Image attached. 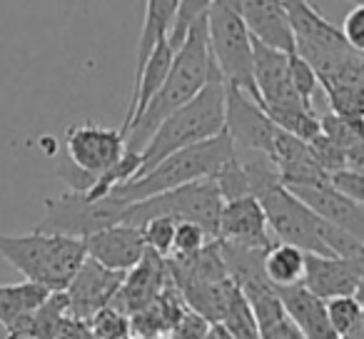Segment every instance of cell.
<instances>
[{
	"mask_svg": "<svg viewBox=\"0 0 364 339\" xmlns=\"http://www.w3.org/2000/svg\"><path fill=\"white\" fill-rule=\"evenodd\" d=\"M150 339H170V337H165V334H162V337H150Z\"/></svg>",
	"mask_w": 364,
	"mask_h": 339,
	"instance_id": "obj_37",
	"label": "cell"
},
{
	"mask_svg": "<svg viewBox=\"0 0 364 339\" xmlns=\"http://www.w3.org/2000/svg\"><path fill=\"white\" fill-rule=\"evenodd\" d=\"M210 242H215L208 232H205L200 225L193 222H180L175 227V240H172V254L170 257L177 259H185V257H193V254L203 252ZM167 257V259H170Z\"/></svg>",
	"mask_w": 364,
	"mask_h": 339,
	"instance_id": "obj_26",
	"label": "cell"
},
{
	"mask_svg": "<svg viewBox=\"0 0 364 339\" xmlns=\"http://www.w3.org/2000/svg\"><path fill=\"white\" fill-rule=\"evenodd\" d=\"M364 282V269L354 262L337 257H319L307 254L304 262L302 287L319 297L322 302L334 297H354L359 284Z\"/></svg>",
	"mask_w": 364,
	"mask_h": 339,
	"instance_id": "obj_17",
	"label": "cell"
},
{
	"mask_svg": "<svg viewBox=\"0 0 364 339\" xmlns=\"http://www.w3.org/2000/svg\"><path fill=\"white\" fill-rule=\"evenodd\" d=\"M344 170L364 175V137L347 152V167H344Z\"/></svg>",
	"mask_w": 364,
	"mask_h": 339,
	"instance_id": "obj_33",
	"label": "cell"
},
{
	"mask_svg": "<svg viewBox=\"0 0 364 339\" xmlns=\"http://www.w3.org/2000/svg\"><path fill=\"white\" fill-rule=\"evenodd\" d=\"M329 185H332L334 190H339L344 198H349L352 203L364 208V175L352 173V170H342V173L329 178Z\"/></svg>",
	"mask_w": 364,
	"mask_h": 339,
	"instance_id": "obj_31",
	"label": "cell"
},
{
	"mask_svg": "<svg viewBox=\"0 0 364 339\" xmlns=\"http://www.w3.org/2000/svg\"><path fill=\"white\" fill-rule=\"evenodd\" d=\"M85 252L87 259L102 264L110 272L127 274L130 269H135L142 262L147 247L142 232L130 225H115L107 227L102 232L92 235L85 240Z\"/></svg>",
	"mask_w": 364,
	"mask_h": 339,
	"instance_id": "obj_16",
	"label": "cell"
},
{
	"mask_svg": "<svg viewBox=\"0 0 364 339\" xmlns=\"http://www.w3.org/2000/svg\"><path fill=\"white\" fill-rule=\"evenodd\" d=\"M218 242L242 249H262V252L272 247L274 242L269 237V225L257 198H240L223 205Z\"/></svg>",
	"mask_w": 364,
	"mask_h": 339,
	"instance_id": "obj_12",
	"label": "cell"
},
{
	"mask_svg": "<svg viewBox=\"0 0 364 339\" xmlns=\"http://www.w3.org/2000/svg\"><path fill=\"white\" fill-rule=\"evenodd\" d=\"M259 205L267 217L269 232L277 237V242L292 244L302 249L304 254H319V257H332L322 242V220L297 200L287 188H274L259 198Z\"/></svg>",
	"mask_w": 364,
	"mask_h": 339,
	"instance_id": "obj_8",
	"label": "cell"
},
{
	"mask_svg": "<svg viewBox=\"0 0 364 339\" xmlns=\"http://www.w3.org/2000/svg\"><path fill=\"white\" fill-rule=\"evenodd\" d=\"M223 205L225 203L220 198L218 185L213 180H203V183L182 185V188L170 190V193L132 203L125 220H122V225H130V227L140 230L150 220L167 217L175 225L180 222L200 225L210 237L218 240V225H220Z\"/></svg>",
	"mask_w": 364,
	"mask_h": 339,
	"instance_id": "obj_6",
	"label": "cell"
},
{
	"mask_svg": "<svg viewBox=\"0 0 364 339\" xmlns=\"http://www.w3.org/2000/svg\"><path fill=\"white\" fill-rule=\"evenodd\" d=\"M0 254L13 264L26 282L41 284L48 292H65L87 259L85 242L60 235H0Z\"/></svg>",
	"mask_w": 364,
	"mask_h": 339,
	"instance_id": "obj_3",
	"label": "cell"
},
{
	"mask_svg": "<svg viewBox=\"0 0 364 339\" xmlns=\"http://www.w3.org/2000/svg\"><path fill=\"white\" fill-rule=\"evenodd\" d=\"M65 147L73 165L90 175L95 183L105 178L110 170H115L125 157L122 132L112 130V127H100L95 122L70 127L65 132Z\"/></svg>",
	"mask_w": 364,
	"mask_h": 339,
	"instance_id": "obj_9",
	"label": "cell"
},
{
	"mask_svg": "<svg viewBox=\"0 0 364 339\" xmlns=\"http://www.w3.org/2000/svg\"><path fill=\"white\" fill-rule=\"evenodd\" d=\"M274 292H277L279 302H282L287 319L299 329V334L304 339H339L327 319L324 302L319 297H314L312 292H307L302 284L274 289Z\"/></svg>",
	"mask_w": 364,
	"mask_h": 339,
	"instance_id": "obj_18",
	"label": "cell"
},
{
	"mask_svg": "<svg viewBox=\"0 0 364 339\" xmlns=\"http://www.w3.org/2000/svg\"><path fill=\"white\" fill-rule=\"evenodd\" d=\"M208 8H210L208 0H185V3H177L170 33H167V45H170L172 50L180 53V48L185 45L190 31H193V26L208 13Z\"/></svg>",
	"mask_w": 364,
	"mask_h": 339,
	"instance_id": "obj_24",
	"label": "cell"
},
{
	"mask_svg": "<svg viewBox=\"0 0 364 339\" xmlns=\"http://www.w3.org/2000/svg\"><path fill=\"white\" fill-rule=\"evenodd\" d=\"M175 227L177 225L167 217H155L150 222H145L140 227L142 240H145V247L150 252L160 254V257H170L172 254V240H175Z\"/></svg>",
	"mask_w": 364,
	"mask_h": 339,
	"instance_id": "obj_27",
	"label": "cell"
},
{
	"mask_svg": "<svg viewBox=\"0 0 364 339\" xmlns=\"http://www.w3.org/2000/svg\"><path fill=\"white\" fill-rule=\"evenodd\" d=\"M339 31H342L347 45L352 48L354 53L364 55V3H357V6L344 16Z\"/></svg>",
	"mask_w": 364,
	"mask_h": 339,
	"instance_id": "obj_30",
	"label": "cell"
},
{
	"mask_svg": "<svg viewBox=\"0 0 364 339\" xmlns=\"http://www.w3.org/2000/svg\"><path fill=\"white\" fill-rule=\"evenodd\" d=\"M342 339H364V317L359 319V324L354 329H349L347 334H344Z\"/></svg>",
	"mask_w": 364,
	"mask_h": 339,
	"instance_id": "obj_35",
	"label": "cell"
},
{
	"mask_svg": "<svg viewBox=\"0 0 364 339\" xmlns=\"http://www.w3.org/2000/svg\"><path fill=\"white\" fill-rule=\"evenodd\" d=\"M319 130H322V137H327L334 147H339L347 155L364 137V120H347L334 112H324L319 115Z\"/></svg>",
	"mask_w": 364,
	"mask_h": 339,
	"instance_id": "obj_23",
	"label": "cell"
},
{
	"mask_svg": "<svg viewBox=\"0 0 364 339\" xmlns=\"http://www.w3.org/2000/svg\"><path fill=\"white\" fill-rule=\"evenodd\" d=\"M90 322H92V332L97 334V339H127L130 337V319L112 307L100 309Z\"/></svg>",
	"mask_w": 364,
	"mask_h": 339,
	"instance_id": "obj_28",
	"label": "cell"
},
{
	"mask_svg": "<svg viewBox=\"0 0 364 339\" xmlns=\"http://www.w3.org/2000/svg\"><path fill=\"white\" fill-rule=\"evenodd\" d=\"M354 297H357L359 307H362V312H364V282L359 284V289H357V292H354Z\"/></svg>",
	"mask_w": 364,
	"mask_h": 339,
	"instance_id": "obj_36",
	"label": "cell"
},
{
	"mask_svg": "<svg viewBox=\"0 0 364 339\" xmlns=\"http://www.w3.org/2000/svg\"><path fill=\"white\" fill-rule=\"evenodd\" d=\"M50 297L46 287L33 282L0 284V324L6 332H13L28 314H33Z\"/></svg>",
	"mask_w": 364,
	"mask_h": 339,
	"instance_id": "obj_21",
	"label": "cell"
},
{
	"mask_svg": "<svg viewBox=\"0 0 364 339\" xmlns=\"http://www.w3.org/2000/svg\"><path fill=\"white\" fill-rule=\"evenodd\" d=\"M304 262H307V254L302 249L292 247V244L274 242L264 252V277L274 289L302 284Z\"/></svg>",
	"mask_w": 364,
	"mask_h": 339,
	"instance_id": "obj_22",
	"label": "cell"
},
{
	"mask_svg": "<svg viewBox=\"0 0 364 339\" xmlns=\"http://www.w3.org/2000/svg\"><path fill=\"white\" fill-rule=\"evenodd\" d=\"M215 75L213 58H210V43H208V13L200 18L190 31L185 45L172 60V68L167 72V80L157 90V95L150 100V105L140 112L135 122L130 125L125 137V152L140 155L150 137L157 132V127L177 112L182 105H188L190 100L205 90Z\"/></svg>",
	"mask_w": 364,
	"mask_h": 339,
	"instance_id": "obj_1",
	"label": "cell"
},
{
	"mask_svg": "<svg viewBox=\"0 0 364 339\" xmlns=\"http://www.w3.org/2000/svg\"><path fill=\"white\" fill-rule=\"evenodd\" d=\"M177 11V0H150L145 6V23H142L140 41H137V63H135V82L140 80L147 60L155 53V48L167 38L172 26V18Z\"/></svg>",
	"mask_w": 364,
	"mask_h": 339,
	"instance_id": "obj_20",
	"label": "cell"
},
{
	"mask_svg": "<svg viewBox=\"0 0 364 339\" xmlns=\"http://www.w3.org/2000/svg\"><path fill=\"white\" fill-rule=\"evenodd\" d=\"M208 329H210L208 319H203L200 314H195L193 309H188V314L177 322V327L172 329L167 337L170 339H205L208 337Z\"/></svg>",
	"mask_w": 364,
	"mask_h": 339,
	"instance_id": "obj_32",
	"label": "cell"
},
{
	"mask_svg": "<svg viewBox=\"0 0 364 339\" xmlns=\"http://www.w3.org/2000/svg\"><path fill=\"white\" fill-rule=\"evenodd\" d=\"M237 11L255 43L279 50L284 55L297 53L292 23L284 11V3L279 0H237Z\"/></svg>",
	"mask_w": 364,
	"mask_h": 339,
	"instance_id": "obj_15",
	"label": "cell"
},
{
	"mask_svg": "<svg viewBox=\"0 0 364 339\" xmlns=\"http://www.w3.org/2000/svg\"><path fill=\"white\" fill-rule=\"evenodd\" d=\"M167 284H170L167 259L147 249L142 262L125 274V279H122L120 289H117L110 307L117 309V312L125 314V317L130 319L132 314L142 312L145 307L155 304L157 297L165 292Z\"/></svg>",
	"mask_w": 364,
	"mask_h": 339,
	"instance_id": "obj_13",
	"label": "cell"
},
{
	"mask_svg": "<svg viewBox=\"0 0 364 339\" xmlns=\"http://www.w3.org/2000/svg\"><path fill=\"white\" fill-rule=\"evenodd\" d=\"M125 274L110 272L102 264L85 259L80 267V272L75 274V279L70 282V287L65 289L68 297V317L73 322H85L92 319L100 309L110 307V302L115 299L117 289H120Z\"/></svg>",
	"mask_w": 364,
	"mask_h": 339,
	"instance_id": "obj_11",
	"label": "cell"
},
{
	"mask_svg": "<svg viewBox=\"0 0 364 339\" xmlns=\"http://www.w3.org/2000/svg\"><path fill=\"white\" fill-rule=\"evenodd\" d=\"M223 132H225V82L220 77L218 68H215L213 80L205 85V90L195 100H190L188 105H182L177 112H172L157 127L155 135L150 137L145 150L140 152L137 178L150 173L152 167L165 160V157L185 150V147L215 140Z\"/></svg>",
	"mask_w": 364,
	"mask_h": 339,
	"instance_id": "obj_2",
	"label": "cell"
},
{
	"mask_svg": "<svg viewBox=\"0 0 364 339\" xmlns=\"http://www.w3.org/2000/svg\"><path fill=\"white\" fill-rule=\"evenodd\" d=\"M232 160H235V145L228 132H223L215 140L185 147V150L165 157V160L152 167L150 173L140 175L132 183L120 185L110 195L125 200V203H140V200L177 190L182 185L215 180Z\"/></svg>",
	"mask_w": 364,
	"mask_h": 339,
	"instance_id": "obj_4",
	"label": "cell"
},
{
	"mask_svg": "<svg viewBox=\"0 0 364 339\" xmlns=\"http://www.w3.org/2000/svg\"><path fill=\"white\" fill-rule=\"evenodd\" d=\"M132 203L107 195L102 200H90L85 193H63L60 198L46 200V217L36 225V232L60 235V237L82 240L102 232L107 227L122 225Z\"/></svg>",
	"mask_w": 364,
	"mask_h": 339,
	"instance_id": "obj_7",
	"label": "cell"
},
{
	"mask_svg": "<svg viewBox=\"0 0 364 339\" xmlns=\"http://www.w3.org/2000/svg\"><path fill=\"white\" fill-rule=\"evenodd\" d=\"M297 200H302L319 220H324L332 227L344 230L347 235L357 237L364 242V208L344 198L339 190H334L327 183H314V185H294L287 188Z\"/></svg>",
	"mask_w": 364,
	"mask_h": 339,
	"instance_id": "obj_14",
	"label": "cell"
},
{
	"mask_svg": "<svg viewBox=\"0 0 364 339\" xmlns=\"http://www.w3.org/2000/svg\"><path fill=\"white\" fill-rule=\"evenodd\" d=\"M68 324V297L65 292H53L33 314H28L6 339H58Z\"/></svg>",
	"mask_w": 364,
	"mask_h": 339,
	"instance_id": "obj_19",
	"label": "cell"
},
{
	"mask_svg": "<svg viewBox=\"0 0 364 339\" xmlns=\"http://www.w3.org/2000/svg\"><path fill=\"white\" fill-rule=\"evenodd\" d=\"M324 307H327L329 324H332L334 334H337L339 339H342L344 334L349 332V329L357 327L359 319L364 317V312H362V307H359L357 297H334V299H327V302H324Z\"/></svg>",
	"mask_w": 364,
	"mask_h": 339,
	"instance_id": "obj_25",
	"label": "cell"
},
{
	"mask_svg": "<svg viewBox=\"0 0 364 339\" xmlns=\"http://www.w3.org/2000/svg\"><path fill=\"white\" fill-rule=\"evenodd\" d=\"M208 43L213 65L218 68L225 85L237 87L259 105L257 85H255V43L237 11V0L210 3Z\"/></svg>",
	"mask_w": 364,
	"mask_h": 339,
	"instance_id": "obj_5",
	"label": "cell"
},
{
	"mask_svg": "<svg viewBox=\"0 0 364 339\" xmlns=\"http://www.w3.org/2000/svg\"><path fill=\"white\" fill-rule=\"evenodd\" d=\"M289 70H292V85H294V90H297L299 100H302L304 105L314 107V95H317V90H319V80H317V75H314V70L297 55V53L289 55Z\"/></svg>",
	"mask_w": 364,
	"mask_h": 339,
	"instance_id": "obj_29",
	"label": "cell"
},
{
	"mask_svg": "<svg viewBox=\"0 0 364 339\" xmlns=\"http://www.w3.org/2000/svg\"><path fill=\"white\" fill-rule=\"evenodd\" d=\"M205 339H235V337L223 327V324H210L208 337H205Z\"/></svg>",
	"mask_w": 364,
	"mask_h": 339,
	"instance_id": "obj_34",
	"label": "cell"
},
{
	"mask_svg": "<svg viewBox=\"0 0 364 339\" xmlns=\"http://www.w3.org/2000/svg\"><path fill=\"white\" fill-rule=\"evenodd\" d=\"M279 127L267 117V112L250 100L237 87L225 85V132L235 147L262 152L269 157Z\"/></svg>",
	"mask_w": 364,
	"mask_h": 339,
	"instance_id": "obj_10",
	"label": "cell"
},
{
	"mask_svg": "<svg viewBox=\"0 0 364 339\" xmlns=\"http://www.w3.org/2000/svg\"><path fill=\"white\" fill-rule=\"evenodd\" d=\"M259 339H262V337H259Z\"/></svg>",
	"mask_w": 364,
	"mask_h": 339,
	"instance_id": "obj_38",
	"label": "cell"
}]
</instances>
